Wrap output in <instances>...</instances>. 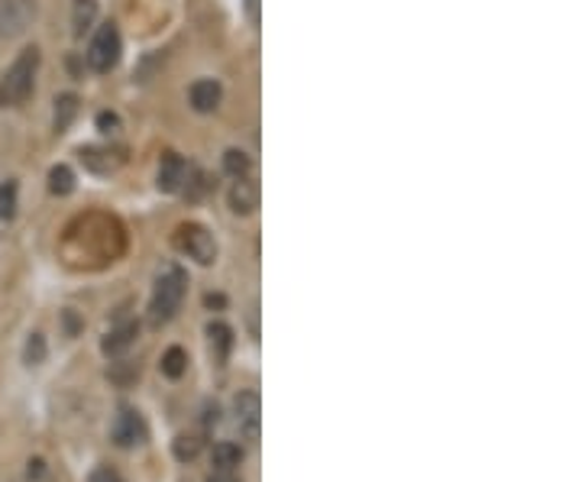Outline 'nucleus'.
I'll list each match as a JSON object with an SVG mask.
<instances>
[{
	"label": "nucleus",
	"instance_id": "obj_5",
	"mask_svg": "<svg viewBox=\"0 0 582 482\" xmlns=\"http://www.w3.org/2000/svg\"><path fill=\"white\" fill-rule=\"evenodd\" d=\"M262 405H259V395L256 392H240L237 401H234V418H237V428L246 443H256L259 440V425H262Z\"/></svg>",
	"mask_w": 582,
	"mask_h": 482
},
{
	"label": "nucleus",
	"instance_id": "obj_17",
	"mask_svg": "<svg viewBox=\"0 0 582 482\" xmlns=\"http://www.w3.org/2000/svg\"><path fill=\"white\" fill-rule=\"evenodd\" d=\"M172 450H175V460H179V463H192L194 457L201 453V437L179 435L175 437V443H172Z\"/></svg>",
	"mask_w": 582,
	"mask_h": 482
},
{
	"label": "nucleus",
	"instance_id": "obj_12",
	"mask_svg": "<svg viewBox=\"0 0 582 482\" xmlns=\"http://www.w3.org/2000/svg\"><path fill=\"white\" fill-rule=\"evenodd\" d=\"M162 376H169V379H182L185 376V369H188V353L182 350V346H169L165 353H162Z\"/></svg>",
	"mask_w": 582,
	"mask_h": 482
},
{
	"label": "nucleus",
	"instance_id": "obj_16",
	"mask_svg": "<svg viewBox=\"0 0 582 482\" xmlns=\"http://www.w3.org/2000/svg\"><path fill=\"white\" fill-rule=\"evenodd\" d=\"M97 17V0H75V36L82 40Z\"/></svg>",
	"mask_w": 582,
	"mask_h": 482
},
{
	"label": "nucleus",
	"instance_id": "obj_23",
	"mask_svg": "<svg viewBox=\"0 0 582 482\" xmlns=\"http://www.w3.org/2000/svg\"><path fill=\"white\" fill-rule=\"evenodd\" d=\"M117 127H120L117 114H107V110H104V114H97V130H100V133H114Z\"/></svg>",
	"mask_w": 582,
	"mask_h": 482
},
{
	"label": "nucleus",
	"instance_id": "obj_25",
	"mask_svg": "<svg viewBox=\"0 0 582 482\" xmlns=\"http://www.w3.org/2000/svg\"><path fill=\"white\" fill-rule=\"evenodd\" d=\"M246 17H249L252 23H259V0H246Z\"/></svg>",
	"mask_w": 582,
	"mask_h": 482
},
{
	"label": "nucleus",
	"instance_id": "obj_10",
	"mask_svg": "<svg viewBox=\"0 0 582 482\" xmlns=\"http://www.w3.org/2000/svg\"><path fill=\"white\" fill-rule=\"evenodd\" d=\"M188 100H192V107L197 114H211V110H217V104H220V85L211 82V78L194 82L192 92H188Z\"/></svg>",
	"mask_w": 582,
	"mask_h": 482
},
{
	"label": "nucleus",
	"instance_id": "obj_20",
	"mask_svg": "<svg viewBox=\"0 0 582 482\" xmlns=\"http://www.w3.org/2000/svg\"><path fill=\"white\" fill-rule=\"evenodd\" d=\"M224 169H227L234 179H240V175H246V172H249V156H246V152H240V149H230V152L224 156Z\"/></svg>",
	"mask_w": 582,
	"mask_h": 482
},
{
	"label": "nucleus",
	"instance_id": "obj_19",
	"mask_svg": "<svg viewBox=\"0 0 582 482\" xmlns=\"http://www.w3.org/2000/svg\"><path fill=\"white\" fill-rule=\"evenodd\" d=\"M17 214V182L0 185V221H10Z\"/></svg>",
	"mask_w": 582,
	"mask_h": 482
},
{
	"label": "nucleus",
	"instance_id": "obj_22",
	"mask_svg": "<svg viewBox=\"0 0 582 482\" xmlns=\"http://www.w3.org/2000/svg\"><path fill=\"white\" fill-rule=\"evenodd\" d=\"M88 482H123V476L114 467H97L95 473L88 476Z\"/></svg>",
	"mask_w": 582,
	"mask_h": 482
},
{
	"label": "nucleus",
	"instance_id": "obj_15",
	"mask_svg": "<svg viewBox=\"0 0 582 482\" xmlns=\"http://www.w3.org/2000/svg\"><path fill=\"white\" fill-rule=\"evenodd\" d=\"M48 192L58 194V197L75 192V172H72L68 165H55V169L48 172Z\"/></svg>",
	"mask_w": 582,
	"mask_h": 482
},
{
	"label": "nucleus",
	"instance_id": "obj_8",
	"mask_svg": "<svg viewBox=\"0 0 582 482\" xmlns=\"http://www.w3.org/2000/svg\"><path fill=\"white\" fill-rule=\"evenodd\" d=\"M188 179V165L179 152H165L159 165V192H179Z\"/></svg>",
	"mask_w": 582,
	"mask_h": 482
},
{
	"label": "nucleus",
	"instance_id": "obj_18",
	"mask_svg": "<svg viewBox=\"0 0 582 482\" xmlns=\"http://www.w3.org/2000/svg\"><path fill=\"white\" fill-rule=\"evenodd\" d=\"M207 338H211V346H217V356L224 360L227 356V350H230V343H234V331L227 328V324H211L207 328Z\"/></svg>",
	"mask_w": 582,
	"mask_h": 482
},
{
	"label": "nucleus",
	"instance_id": "obj_2",
	"mask_svg": "<svg viewBox=\"0 0 582 482\" xmlns=\"http://www.w3.org/2000/svg\"><path fill=\"white\" fill-rule=\"evenodd\" d=\"M185 291H188V276H185V269L165 266L162 276L155 279L152 298H149V324H152V328L169 324V321L179 314V308H182V301H185Z\"/></svg>",
	"mask_w": 582,
	"mask_h": 482
},
{
	"label": "nucleus",
	"instance_id": "obj_3",
	"mask_svg": "<svg viewBox=\"0 0 582 482\" xmlns=\"http://www.w3.org/2000/svg\"><path fill=\"white\" fill-rule=\"evenodd\" d=\"M120 52H123V40H120L117 23L97 26L95 40H91V46H88V65H91V72H97V75L114 72L117 62H120Z\"/></svg>",
	"mask_w": 582,
	"mask_h": 482
},
{
	"label": "nucleus",
	"instance_id": "obj_1",
	"mask_svg": "<svg viewBox=\"0 0 582 482\" xmlns=\"http://www.w3.org/2000/svg\"><path fill=\"white\" fill-rule=\"evenodd\" d=\"M36 72H40V46H26L13 65L0 78V107H20L36 92Z\"/></svg>",
	"mask_w": 582,
	"mask_h": 482
},
{
	"label": "nucleus",
	"instance_id": "obj_13",
	"mask_svg": "<svg viewBox=\"0 0 582 482\" xmlns=\"http://www.w3.org/2000/svg\"><path fill=\"white\" fill-rule=\"evenodd\" d=\"M211 460H214V467H217V470H237V467L242 463V447L240 443L224 440V443H217V447H214Z\"/></svg>",
	"mask_w": 582,
	"mask_h": 482
},
{
	"label": "nucleus",
	"instance_id": "obj_24",
	"mask_svg": "<svg viewBox=\"0 0 582 482\" xmlns=\"http://www.w3.org/2000/svg\"><path fill=\"white\" fill-rule=\"evenodd\" d=\"M207 482H240V480L234 476V470H217V473L207 476Z\"/></svg>",
	"mask_w": 582,
	"mask_h": 482
},
{
	"label": "nucleus",
	"instance_id": "obj_14",
	"mask_svg": "<svg viewBox=\"0 0 582 482\" xmlns=\"http://www.w3.org/2000/svg\"><path fill=\"white\" fill-rule=\"evenodd\" d=\"M75 114H78V97H55V133H65L72 127V120H75Z\"/></svg>",
	"mask_w": 582,
	"mask_h": 482
},
{
	"label": "nucleus",
	"instance_id": "obj_27",
	"mask_svg": "<svg viewBox=\"0 0 582 482\" xmlns=\"http://www.w3.org/2000/svg\"><path fill=\"white\" fill-rule=\"evenodd\" d=\"M204 301H207V308H214V304H217V308H224V298H220V294H217V298H214V294H207Z\"/></svg>",
	"mask_w": 582,
	"mask_h": 482
},
{
	"label": "nucleus",
	"instance_id": "obj_7",
	"mask_svg": "<svg viewBox=\"0 0 582 482\" xmlns=\"http://www.w3.org/2000/svg\"><path fill=\"white\" fill-rule=\"evenodd\" d=\"M33 20V0H0V36H17Z\"/></svg>",
	"mask_w": 582,
	"mask_h": 482
},
{
	"label": "nucleus",
	"instance_id": "obj_21",
	"mask_svg": "<svg viewBox=\"0 0 582 482\" xmlns=\"http://www.w3.org/2000/svg\"><path fill=\"white\" fill-rule=\"evenodd\" d=\"M43 360H46V340H43V334H30V340H26V363L36 366Z\"/></svg>",
	"mask_w": 582,
	"mask_h": 482
},
{
	"label": "nucleus",
	"instance_id": "obj_26",
	"mask_svg": "<svg viewBox=\"0 0 582 482\" xmlns=\"http://www.w3.org/2000/svg\"><path fill=\"white\" fill-rule=\"evenodd\" d=\"M43 476V460H30V480H40Z\"/></svg>",
	"mask_w": 582,
	"mask_h": 482
},
{
	"label": "nucleus",
	"instance_id": "obj_4",
	"mask_svg": "<svg viewBox=\"0 0 582 482\" xmlns=\"http://www.w3.org/2000/svg\"><path fill=\"white\" fill-rule=\"evenodd\" d=\"M175 246H179V253H185L197 266H211L217 259V240L201 224H182L175 231Z\"/></svg>",
	"mask_w": 582,
	"mask_h": 482
},
{
	"label": "nucleus",
	"instance_id": "obj_11",
	"mask_svg": "<svg viewBox=\"0 0 582 482\" xmlns=\"http://www.w3.org/2000/svg\"><path fill=\"white\" fill-rule=\"evenodd\" d=\"M133 340H137V324H120V328H114L104 338V353L107 356H120L127 346H133Z\"/></svg>",
	"mask_w": 582,
	"mask_h": 482
},
{
	"label": "nucleus",
	"instance_id": "obj_6",
	"mask_svg": "<svg viewBox=\"0 0 582 482\" xmlns=\"http://www.w3.org/2000/svg\"><path fill=\"white\" fill-rule=\"evenodd\" d=\"M114 443L117 447H123V450H133V447H140L146 443V437H149V428H146L143 415L140 411H133V408H123L120 415H117V421H114Z\"/></svg>",
	"mask_w": 582,
	"mask_h": 482
},
{
	"label": "nucleus",
	"instance_id": "obj_9",
	"mask_svg": "<svg viewBox=\"0 0 582 482\" xmlns=\"http://www.w3.org/2000/svg\"><path fill=\"white\" fill-rule=\"evenodd\" d=\"M230 207L234 214H252L259 207V185L249 179V175H240L230 189Z\"/></svg>",
	"mask_w": 582,
	"mask_h": 482
}]
</instances>
